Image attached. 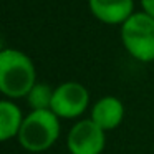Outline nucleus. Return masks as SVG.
<instances>
[{
    "label": "nucleus",
    "mask_w": 154,
    "mask_h": 154,
    "mask_svg": "<svg viewBox=\"0 0 154 154\" xmlns=\"http://www.w3.org/2000/svg\"><path fill=\"white\" fill-rule=\"evenodd\" d=\"M37 85V70L27 53L17 48L0 51V91L7 100L27 98Z\"/></svg>",
    "instance_id": "nucleus-1"
},
{
    "label": "nucleus",
    "mask_w": 154,
    "mask_h": 154,
    "mask_svg": "<svg viewBox=\"0 0 154 154\" xmlns=\"http://www.w3.org/2000/svg\"><path fill=\"white\" fill-rule=\"evenodd\" d=\"M60 118L51 109L30 111L25 116L17 139L28 152H43L60 137Z\"/></svg>",
    "instance_id": "nucleus-2"
},
{
    "label": "nucleus",
    "mask_w": 154,
    "mask_h": 154,
    "mask_svg": "<svg viewBox=\"0 0 154 154\" xmlns=\"http://www.w3.org/2000/svg\"><path fill=\"white\" fill-rule=\"evenodd\" d=\"M121 42L126 51L141 63L154 61V17L134 12L121 25Z\"/></svg>",
    "instance_id": "nucleus-3"
},
{
    "label": "nucleus",
    "mask_w": 154,
    "mask_h": 154,
    "mask_svg": "<svg viewBox=\"0 0 154 154\" xmlns=\"http://www.w3.org/2000/svg\"><path fill=\"white\" fill-rule=\"evenodd\" d=\"M90 104V93L78 81H65L53 90L50 109L60 119H75L86 111Z\"/></svg>",
    "instance_id": "nucleus-4"
},
{
    "label": "nucleus",
    "mask_w": 154,
    "mask_h": 154,
    "mask_svg": "<svg viewBox=\"0 0 154 154\" xmlns=\"http://www.w3.org/2000/svg\"><path fill=\"white\" fill-rule=\"evenodd\" d=\"M106 146V131H103L91 118L81 119L71 126L66 136L70 154H101Z\"/></svg>",
    "instance_id": "nucleus-5"
},
{
    "label": "nucleus",
    "mask_w": 154,
    "mask_h": 154,
    "mask_svg": "<svg viewBox=\"0 0 154 154\" xmlns=\"http://www.w3.org/2000/svg\"><path fill=\"white\" fill-rule=\"evenodd\" d=\"M88 8L101 23L121 27L134 14V0H88Z\"/></svg>",
    "instance_id": "nucleus-6"
},
{
    "label": "nucleus",
    "mask_w": 154,
    "mask_h": 154,
    "mask_svg": "<svg viewBox=\"0 0 154 154\" xmlns=\"http://www.w3.org/2000/svg\"><path fill=\"white\" fill-rule=\"evenodd\" d=\"M90 118L103 131H113L123 123L124 104L116 96H103L93 104Z\"/></svg>",
    "instance_id": "nucleus-7"
},
{
    "label": "nucleus",
    "mask_w": 154,
    "mask_h": 154,
    "mask_svg": "<svg viewBox=\"0 0 154 154\" xmlns=\"http://www.w3.org/2000/svg\"><path fill=\"white\" fill-rule=\"evenodd\" d=\"M23 119V113L14 100L5 98L0 101V139L8 141L12 137H17Z\"/></svg>",
    "instance_id": "nucleus-8"
},
{
    "label": "nucleus",
    "mask_w": 154,
    "mask_h": 154,
    "mask_svg": "<svg viewBox=\"0 0 154 154\" xmlns=\"http://www.w3.org/2000/svg\"><path fill=\"white\" fill-rule=\"evenodd\" d=\"M53 90L47 83H37L27 94V101L30 104L32 111L37 109H50L51 108V100H53Z\"/></svg>",
    "instance_id": "nucleus-9"
},
{
    "label": "nucleus",
    "mask_w": 154,
    "mask_h": 154,
    "mask_svg": "<svg viewBox=\"0 0 154 154\" xmlns=\"http://www.w3.org/2000/svg\"><path fill=\"white\" fill-rule=\"evenodd\" d=\"M141 7H143V12L154 17V0H141Z\"/></svg>",
    "instance_id": "nucleus-10"
}]
</instances>
